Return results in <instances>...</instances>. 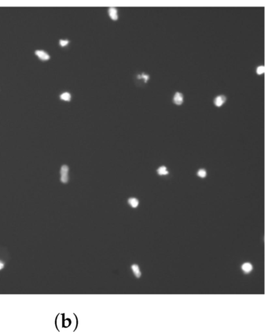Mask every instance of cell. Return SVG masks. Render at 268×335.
<instances>
[{
    "label": "cell",
    "mask_w": 268,
    "mask_h": 335,
    "mask_svg": "<svg viewBox=\"0 0 268 335\" xmlns=\"http://www.w3.org/2000/svg\"><path fill=\"white\" fill-rule=\"evenodd\" d=\"M128 204L131 206L132 208H137L139 206V201L135 198H131L128 199Z\"/></svg>",
    "instance_id": "cell-8"
},
{
    "label": "cell",
    "mask_w": 268,
    "mask_h": 335,
    "mask_svg": "<svg viewBox=\"0 0 268 335\" xmlns=\"http://www.w3.org/2000/svg\"><path fill=\"white\" fill-rule=\"evenodd\" d=\"M61 181L63 183H66L69 181V167L67 165H63L61 168Z\"/></svg>",
    "instance_id": "cell-2"
},
{
    "label": "cell",
    "mask_w": 268,
    "mask_h": 335,
    "mask_svg": "<svg viewBox=\"0 0 268 335\" xmlns=\"http://www.w3.org/2000/svg\"><path fill=\"white\" fill-rule=\"evenodd\" d=\"M157 173L160 175H166L168 174V168L165 166H160L157 169Z\"/></svg>",
    "instance_id": "cell-9"
},
{
    "label": "cell",
    "mask_w": 268,
    "mask_h": 335,
    "mask_svg": "<svg viewBox=\"0 0 268 335\" xmlns=\"http://www.w3.org/2000/svg\"><path fill=\"white\" fill-rule=\"evenodd\" d=\"M36 54L38 56L39 58H40L41 60L46 61L50 59V56H49V54H48L46 52H45V51H43V50H36Z\"/></svg>",
    "instance_id": "cell-5"
},
{
    "label": "cell",
    "mask_w": 268,
    "mask_h": 335,
    "mask_svg": "<svg viewBox=\"0 0 268 335\" xmlns=\"http://www.w3.org/2000/svg\"><path fill=\"white\" fill-rule=\"evenodd\" d=\"M183 99L184 98H183L182 94L180 93V92H176L174 95V98H173V102L175 105H182V102H183Z\"/></svg>",
    "instance_id": "cell-3"
},
{
    "label": "cell",
    "mask_w": 268,
    "mask_h": 335,
    "mask_svg": "<svg viewBox=\"0 0 268 335\" xmlns=\"http://www.w3.org/2000/svg\"><path fill=\"white\" fill-rule=\"evenodd\" d=\"M3 268H4V263H3V262L0 261V270H2Z\"/></svg>",
    "instance_id": "cell-16"
},
{
    "label": "cell",
    "mask_w": 268,
    "mask_h": 335,
    "mask_svg": "<svg viewBox=\"0 0 268 335\" xmlns=\"http://www.w3.org/2000/svg\"><path fill=\"white\" fill-rule=\"evenodd\" d=\"M131 269L132 271H134V275H136L137 277H140V276H141V271H140V269H139V266L137 265V264H133V265L131 266Z\"/></svg>",
    "instance_id": "cell-10"
},
{
    "label": "cell",
    "mask_w": 268,
    "mask_h": 335,
    "mask_svg": "<svg viewBox=\"0 0 268 335\" xmlns=\"http://www.w3.org/2000/svg\"><path fill=\"white\" fill-rule=\"evenodd\" d=\"M60 98L61 100L70 101V99H71V94L69 92H64V93L61 94Z\"/></svg>",
    "instance_id": "cell-11"
},
{
    "label": "cell",
    "mask_w": 268,
    "mask_h": 335,
    "mask_svg": "<svg viewBox=\"0 0 268 335\" xmlns=\"http://www.w3.org/2000/svg\"><path fill=\"white\" fill-rule=\"evenodd\" d=\"M256 72H257V74L259 75L263 74V73L265 72V67H264L263 65H262V66H259V67H257V69H256Z\"/></svg>",
    "instance_id": "cell-13"
},
{
    "label": "cell",
    "mask_w": 268,
    "mask_h": 335,
    "mask_svg": "<svg viewBox=\"0 0 268 335\" xmlns=\"http://www.w3.org/2000/svg\"><path fill=\"white\" fill-rule=\"evenodd\" d=\"M242 271H243L244 272L249 273V272H250V271H252V270L253 267H252V265L251 263L246 262V263H243V265L242 266Z\"/></svg>",
    "instance_id": "cell-7"
},
{
    "label": "cell",
    "mask_w": 268,
    "mask_h": 335,
    "mask_svg": "<svg viewBox=\"0 0 268 335\" xmlns=\"http://www.w3.org/2000/svg\"><path fill=\"white\" fill-rule=\"evenodd\" d=\"M226 97L224 95H219L217 96L215 100H214V104L216 107H221L222 105L225 103Z\"/></svg>",
    "instance_id": "cell-4"
},
{
    "label": "cell",
    "mask_w": 268,
    "mask_h": 335,
    "mask_svg": "<svg viewBox=\"0 0 268 335\" xmlns=\"http://www.w3.org/2000/svg\"><path fill=\"white\" fill-rule=\"evenodd\" d=\"M197 175L201 178L206 177V175H207V172H206V170L203 169V168H201V169H200V170L197 172Z\"/></svg>",
    "instance_id": "cell-12"
},
{
    "label": "cell",
    "mask_w": 268,
    "mask_h": 335,
    "mask_svg": "<svg viewBox=\"0 0 268 335\" xmlns=\"http://www.w3.org/2000/svg\"><path fill=\"white\" fill-rule=\"evenodd\" d=\"M59 43H60V45L61 46V47H65V46L69 44V40H63V39H61V40L59 41Z\"/></svg>",
    "instance_id": "cell-14"
},
{
    "label": "cell",
    "mask_w": 268,
    "mask_h": 335,
    "mask_svg": "<svg viewBox=\"0 0 268 335\" xmlns=\"http://www.w3.org/2000/svg\"><path fill=\"white\" fill-rule=\"evenodd\" d=\"M109 14L110 16L111 19L113 21H116L118 19L117 10L115 7H110L109 9Z\"/></svg>",
    "instance_id": "cell-6"
},
{
    "label": "cell",
    "mask_w": 268,
    "mask_h": 335,
    "mask_svg": "<svg viewBox=\"0 0 268 335\" xmlns=\"http://www.w3.org/2000/svg\"><path fill=\"white\" fill-rule=\"evenodd\" d=\"M56 327L59 331L70 330L74 331L77 327V318L74 314H59L56 318Z\"/></svg>",
    "instance_id": "cell-1"
},
{
    "label": "cell",
    "mask_w": 268,
    "mask_h": 335,
    "mask_svg": "<svg viewBox=\"0 0 268 335\" xmlns=\"http://www.w3.org/2000/svg\"><path fill=\"white\" fill-rule=\"evenodd\" d=\"M139 77H142V79H143L144 80H145V81H146V82L147 81V80H148V79H149V76H148V75L145 74V73H142V74L141 76H139Z\"/></svg>",
    "instance_id": "cell-15"
}]
</instances>
